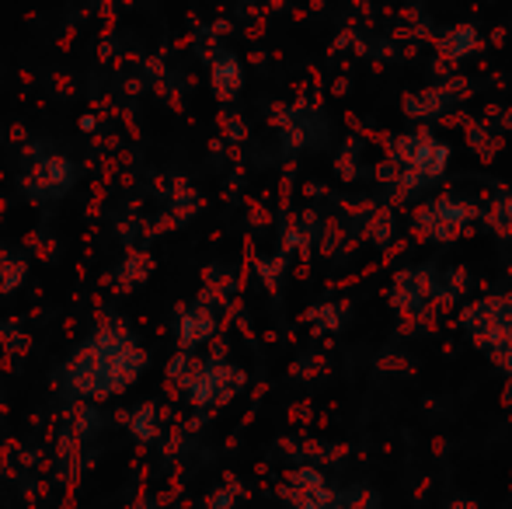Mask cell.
<instances>
[{"label": "cell", "instance_id": "3957f363", "mask_svg": "<svg viewBox=\"0 0 512 509\" xmlns=\"http://www.w3.org/2000/svg\"><path fill=\"white\" fill-rule=\"evenodd\" d=\"M439 53L446 56V60H464L467 53H474L478 49V32H474L471 25H453L450 32H443L436 39Z\"/></svg>", "mask_w": 512, "mask_h": 509}, {"label": "cell", "instance_id": "ba28073f", "mask_svg": "<svg viewBox=\"0 0 512 509\" xmlns=\"http://www.w3.org/2000/svg\"><path fill=\"white\" fill-rule=\"evenodd\" d=\"M488 220H492V227L499 234H512V199L509 196L499 199V203H495V210L488 213Z\"/></svg>", "mask_w": 512, "mask_h": 509}, {"label": "cell", "instance_id": "9c48e42d", "mask_svg": "<svg viewBox=\"0 0 512 509\" xmlns=\"http://www.w3.org/2000/svg\"><path fill=\"white\" fill-rule=\"evenodd\" d=\"M133 429H136V436H140V440H154V408H140V412H136V422H133Z\"/></svg>", "mask_w": 512, "mask_h": 509}, {"label": "cell", "instance_id": "6da1fadb", "mask_svg": "<svg viewBox=\"0 0 512 509\" xmlns=\"http://www.w3.org/2000/svg\"><path fill=\"white\" fill-rule=\"evenodd\" d=\"M446 161H450V150L443 147V143H436L429 133H418L415 140H411V154H408V164L401 171H415L422 182H429V178L443 175Z\"/></svg>", "mask_w": 512, "mask_h": 509}, {"label": "cell", "instance_id": "30bf717a", "mask_svg": "<svg viewBox=\"0 0 512 509\" xmlns=\"http://www.w3.org/2000/svg\"><path fill=\"white\" fill-rule=\"evenodd\" d=\"M492 356H495V363H499L502 370H509V374H512V346H499V349H492Z\"/></svg>", "mask_w": 512, "mask_h": 509}, {"label": "cell", "instance_id": "277c9868", "mask_svg": "<svg viewBox=\"0 0 512 509\" xmlns=\"http://www.w3.org/2000/svg\"><path fill=\"white\" fill-rule=\"evenodd\" d=\"M213 84L220 98H234L237 88H241V67H237L234 56H220L213 63Z\"/></svg>", "mask_w": 512, "mask_h": 509}, {"label": "cell", "instance_id": "52a82bcc", "mask_svg": "<svg viewBox=\"0 0 512 509\" xmlns=\"http://www.w3.org/2000/svg\"><path fill=\"white\" fill-rule=\"evenodd\" d=\"M391 234H394L391 213H387V210L373 213V217H370V238L377 241V245H387V241H391Z\"/></svg>", "mask_w": 512, "mask_h": 509}, {"label": "cell", "instance_id": "7c38bea8", "mask_svg": "<svg viewBox=\"0 0 512 509\" xmlns=\"http://www.w3.org/2000/svg\"><path fill=\"white\" fill-rule=\"evenodd\" d=\"M506 401H509V405H512V381H509V387H506Z\"/></svg>", "mask_w": 512, "mask_h": 509}, {"label": "cell", "instance_id": "8992f818", "mask_svg": "<svg viewBox=\"0 0 512 509\" xmlns=\"http://www.w3.org/2000/svg\"><path fill=\"white\" fill-rule=\"evenodd\" d=\"M213 335V318H209L206 307L199 311H189L182 318V346H196V342H206Z\"/></svg>", "mask_w": 512, "mask_h": 509}, {"label": "cell", "instance_id": "7a4b0ae2", "mask_svg": "<svg viewBox=\"0 0 512 509\" xmlns=\"http://www.w3.org/2000/svg\"><path fill=\"white\" fill-rule=\"evenodd\" d=\"M70 182H74V168H70V161L53 157V161H46V164L35 168L32 185H28V189H35V199H53V196H60V192H67Z\"/></svg>", "mask_w": 512, "mask_h": 509}, {"label": "cell", "instance_id": "5b68a950", "mask_svg": "<svg viewBox=\"0 0 512 509\" xmlns=\"http://www.w3.org/2000/svg\"><path fill=\"white\" fill-rule=\"evenodd\" d=\"M446 105V91L443 88H429L422 95H408L405 98V112L415 119H425V116H439Z\"/></svg>", "mask_w": 512, "mask_h": 509}, {"label": "cell", "instance_id": "8fae6325", "mask_svg": "<svg viewBox=\"0 0 512 509\" xmlns=\"http://www.w3.org/2000/svg\"><path fill=\"white\" fill-rule=\"evenodd\" d=\"M450 509H474V506H471V503H453Z\"/></svg>", "mask_w": 512, "mask_h": 509}]
</instances>
